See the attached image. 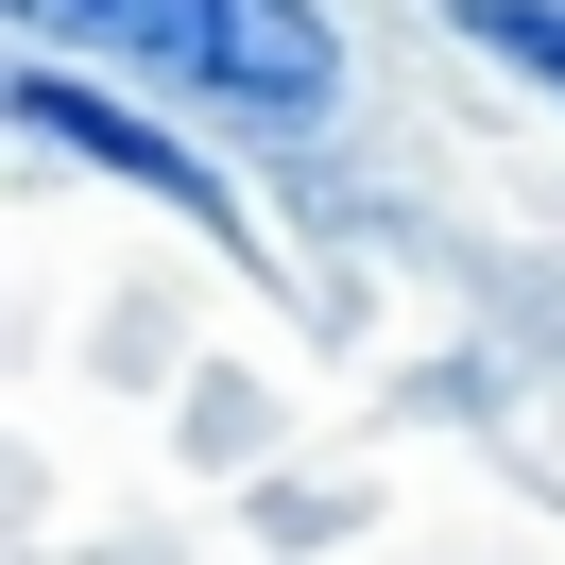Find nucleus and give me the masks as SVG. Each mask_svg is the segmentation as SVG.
<instances>
[{
	"mask_svg": "<svg viewBox=\"0 0 565 565\" xmlns=\"http://www.w3.org/2000/svg\"><path fill=\"white\" fill-rule=\"evenodd\" d=\"M18 35L35 52H120L138 86H189V104L275 120V138H309V120L343 104L326 0H18Z\"/></svg>",
	"mask_w": 565,
	"mask_h": 565,
	"instance_id": "1",
	"label": "nucleus"
},
{
	"mask_svg": "<svg viewBox=\"0 0 565 565\" xmlns=\"http://www.w3.org/2000/svg\"><path fill=\"white\" fill-rule=\"evenodd\" d=\"M18 120H35V138H70L86 172H120V189H154V206H172V223H206V241H241V206H223V172H206V154H172V138H154L138 104H104V86H86L70 52H35V70H18Z\"/></svg>",
	"mask_w": 565,
	"mask_h": 565,
	"instance_id": "2",
	"label": "nucleus"
},
{
	"mask_svg": "<svg viewBox=\"0 0 565 565\" xmlns=\"http://www.w3.org/2000/svg\"><path fill=\"white\" fill-rule=\"evenodd\" d=\"M446 18H462L480 52H497V70H531V86L565 104V0H446Z\"/></svg>",
	"mask_w": 565,
	"mask_h": 565,
	"instance_id": "3",
	"label": "nucleus"
}]
</instances>
